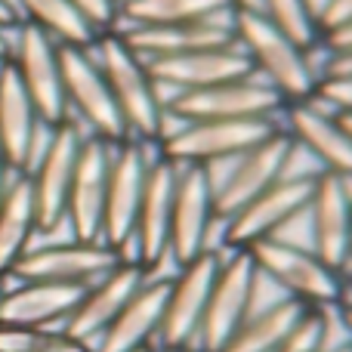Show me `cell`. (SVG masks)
Here are the masks:
<instances>
[{"label":"cell","mask_w":352,"mask_h":352,"mask_svg":"<svg viewBox=\"0 0 352 352\" xmlns=\"http://www.w3.org/2000/svg\"><path fill=\"white\" fill-rule=\"evenodd\" d=\"M312 188H316V173H285L278 182H272L266 192H260L223 223L226 250H248L250 244L263 241V238L285 235L287 226L306 213L312 201Z\"/></svg>","instance_id":"obj_6"},{"label":"cell","mask_w":352,"mask_h":352,"mask_svg":"<svg viewBox=\"0 0 352 352\" xmlns=\"http://www.w3.org/2000/svg\"><path fill=\"white\" fill-rule=\"evenodd\" d=\"M322 43L328 47V53H352V19L343 25H337V28L324 31Z\"/></svg>","instance_id":"obj_36"},{"label":"cell","mask_w":352,"mask_h":352,"mask_svg":"<svg viewBox=\"0 0 352 352\" xmlns=\"http://www.w3.org/2000/svg\"><path fill=\"white\" fill-rule=\"evenodd\" d=\"M278 118L281 130L294 140V146L306 148L324 173L352 182V140L334 111H324L312 99H306V102H285Z\"/></svg>","instance_id":"obj_19"},{"label":"cell","mask_w":352,"mask_h":352,"mask_svg":"<svg viewBox=\"0 0 352 352\" xmlns=\"http://www.w3.org/2000/svg\"><path fill=\"white\" fill-rule=\"evenodd\" d=\"M219 263H223V256L217 250H204L192 263L176 269L170 287H167L164 318H161L158 346H155L158 352H182L195 346L201 318H204L207 309V297H210V287L219 272Z\"/></svg>","instance_id":"obj_12"},{"label":"cell","mask_w":352,"mask_h":352,"mask_svg":"<svg viewBox=\"0 0 352 352\" xmlns=\"http://www.w3.org/2000/svg\"><path fill=\"white\" fill-rule=\"evenodd\" d=\"M10 31H12V28H10ZM10 31L0 28V62L10 59Z\"/></svg>","instance_id":"obj_40"},{"label":"cell","mask_w":352,"mask_h":352,"mask_svg":"<svg viewBox=\"0 0 352 352\" xmlns=\"http://www.w3.org/2000/svg\"><path fill=\"white\" fill-rule=\"evenodd\" d=\"M41 118L10 59L0 65V148L12 173H28L37 158Z\"/></svg>","instance_id":"obj_23"},{"label":"cell","mask_w":352,"mask_h":352,"mask_svg":"<svg viewBox=\"0 0 352 352\" xmlns=\"http://www.w3.org/2000/svg\"><path fill=\"white\" fill-rule=\"evenodd\" d=\"M0 352H90L56 328H10L0 324Z\"/></svg>","instance_id":"obj_31"},{"label":"cell","mask_w":352,"mask_h":352,"mask_svg":"<svg viewBox=\"0 0 352 352\" xmlns=\"http://www.w3.org/2000/svg\"><path fill=\"white\" fill-rule=\"evenodd\" d=\"M318 78H352V53H328Z\"/></svg>","instance_id":"obj_37"},{"label":"cell","mask_w":352,"mask_h":352,"mask_svg":"<svg viewBox=\"0 0 352 352\" xmlns=\"http://www.w3.org/2000/svg\"><path fill=\"white\" fill-rule=\"evenodd\" d=\"M294 140L285 130H275L272 136H266L263 142H256L254 148L241 152L238 158L226 161L229 170L223 176H207L213 192V213L217 223H226L232 213H238L248 201H254L260 192H266L272 182H278L285 176L287 164L294 158Z\"/></svg>","instance_id":"obj_8"},{"label":"cell","mask_w":352,"mask_h":352,"mask_svg":"<svg viewBox=\"0 0 352 352\" xmlns=\"http://www.w3.org/2000/svg\"><path fill=\"white\" fill-rule=\"evenodd\" d=\"M316 96L334 115H352V78H318Z\"/></svg>","instance_id":"obj_34"},{"label":"cell","mask_w":352,"mask_h":352,"mask_svg":"<svg viewBox=\"0 0 352 352\" xmlns=\"http://www.w3.org/2000/svg\"><path fill=\"white\" fill-rule=\"evenodd\" d=\"M182 352H201V349H195V346H192V349H182Z\"/></svg>","instance_id":"obj_46"},{"label":"cell","mask_w":352,"mask_h":352,"mask_svg":"<svg viewBox=\"0 0 352 352\" xmlns=\"http://www.w3.org/2000/svg\"><path fill=\"white\" fill-rule=\"evenodd\" d=\"M324 349H328V309L309 306L275 352H324Z\"/></svg>","instance_id":"obj_32"},{"label":"cell","mask_w":352,"mask_h":352,"mask_svg":"<svg viewBox=\"0 0 352 352\" xmlns=\"http://www.w3.org/2000/svg\"><path fill=\"white\" fill-rule=\"evenodd\" d=\"M146 68L161 93H188L213 84H226V80L254 78V68H250L248 56L238 50V43L182 56H164V59H146Z\"/></svg>","instance_id":"obj_20"},{"label":"cell","mask_w":352,"mask_h":352,"mask_svg":"<svg viewBox=\"0 0 352 352\" xmlns=\"http://www.w3.org/2000/svg\"><path fill=\"white\" fill-rule=\"evenodd\" d=\"M37 235L34 195L28 173H12L0 192V278L12 269V263L31 248Z\"/></svg>","instance_id":"obj_26"},{"label":"cell","mask_w":352,"mask_h":352,"mask_svg":"<svg viewBox=\"0 0 352 352\" xmlns=\"http://www.w3.org/2000/svg\"><path fill=\"white\" fill-rule=\"evenodd\" d=\"M124 254L102 241H59L28 248L3 278L12 281H56V285H93L118 266Z\"/></svg>","instance_id":"obj_13"},{"label":"cell","mask_w":352,"mask_h":352,"mask_svg":"<svg viewBox=\"0 0 352 352\" xmlns=\"http://www.w3.org/2000/svg\"><path fill=\"white\" fill-rule=\"evenodd\" d=\"M84 285H56V281H16L0 291V324L10 328H53L65 324Z\"/></svg>","instance_id":"obj_24"},{"label":"cell","mask_w":352,"mask_h":352,"mask_svg":"<svg viewBox=\"0 0 352 352\" xmlns=\"http://www.w3.org/2000/svg\"><path fill=\"white\" fill-rule=\"evenodd\" d=\"M306 213L312 226V250L331 269L343 272L352 263V182L318 170Z\"/></svg>","instance_id":"obj_17"},{"label":"cell","mask_w":352,"mask_h":352,"mask_svg":"<svg viewBox=\"0 0 352 352\" xmlns=\"http://www.w3.org/2000/svg\"><path fill=\"white\" fill-rule=\"evenodd\" d=\"M278 118H248V121H188L158 142V158L173 167H210L238 158L278 130Z\"/></svg>","instance_id":"obj_4"},{"label":"cell","mask_w":352,"mask_h":352,"mask_svg":"<svg viewBox=\"0 0 352 352\" xmlns=\"http://www.w3.org/2000/svg\"><path fill=\"white\" fill-rule=\"evenodd\" d=\"M167 287H170V278L146 281L127 300V306L115 316V322L99 334V340L90 346V352H136L155 346L161 318H164Z\"/></svg>","instance_id":"obj_25"},{"label":"cell","mask_w":352,"mask_h":352,"mask_svg":"<svg viewBox=\"0 0 352 352\" xmlns=\"http://www.w3.org/2000/svg\"><path fill=\"white\" fill-rule=\"evenodd\" d=\"M346 291H352V275H349V278H346Z\"/></svg>","instance_id":"obj_45"},{"label":"cell","mask_w":352,"mask_h":352,"mask_svg":"<svg viewBox=\"0 0 352 352\" xmlns=\"http://www.w3.org/2000/svg\"><path fill=\"white\" fill-rule=\"evenodd\" d=\"M260 12L278 31H285L297 47H303L306 53L322 41L318 22H316V16H312L306 0H260Z\"/></svg>","instance_id":"obj_30"},{"label":"cell","mask_w":352,"mask_h":352,"mask_svg":"<svg viewBox=\"0 0 352 352\" xmlns=\"http://www.w3.org/2000/svg\"><path fill=\"white\" fill-rule=\"evenodd\" d=\"M309 309L294 297H281L275 303L263 306V309L250 312L241 322V328L232 334L219 352H275L278 343L291 334V328L300 322V316Z\"/></svg>","instance_id":"obj_27"},{"label":"cell","mask_w":352,"mask_h":352,"mask_svg":"<svg viewBox=\"0 0 352 352\" xmlns=\"http://www.w3.org/2000/svg\"><path fill=\"white\" fill-rule=\"evenodd\" d=\"M111 146L87 133L72 173L65 201V223L74 241H102V207L109 182Z\"/></svg>","instance_id":"obj_18"},{"label":"cell","mask_w":352,"mask_h":352,"mask_svg":"<svg viewBox=\"0 0 352 352\" xmlns=\"http://www.w3.org/2000/svg\"><path fill=\"white\" fill-rule=\"evenodd\" d=\"M96 34L115 31L121 22V0H68Z\"/></svg>","instance_id":"obj_33"},{"label":"cell","mask_w":352,"mask_h":352,"mask_svg":"<svg viewBox=\"0 0 352 352\" xmlns=\"http://www.w3.org/2000/svg\"><path fill=\"white\" fill-rule=\"evenodd\" d=\"M340 118V124H343V130L349 133V140H352V115H337Z\"/></svg>","instance_id":"obj_43"},{"label":"cell","mask_w":352,"mask_h":352,"mask_svg":"<svg viewBox=\"0 0 352 352\" xmlns=\"http://www.w3.org/2000/svg\"><path fill=\"white\" fill-rule=\"evenodd\" d=\"M148 167H152V158L146 152V142L127 140L121 146H111L102 207V244L115 248L118 254H124L133 244L136 213H140V201L146 192Z\"/></svg>","instance_id":"obj_14"},{"label":"cell","mask_w":352,"mask_h":352,"mask_svg":"<svg viewBox=\"0 0 352 352\" xmlns=\"http://www.w3.org/2000/svg\"><path fill=\"white\" fill-rule=\"evenodd\" d=\"M260 278H269L285 291V297L300 300L316 309H337L346 300V278L318 260L316 250L294 244L287 238H263L248 248Z\"/></svg>","instance_id":"obj_3"},{"label":"cell","mask_w":352,"mask_h":352,"mask_svg":"<svg viewBox=\"0 0 352 352\" xmlns=\"http://www.w3.org/2000/svg\"><path fill=\"white\" fill-rule=\"evenodd\" d=\"M167 115L176 121H248V118H278L285 99L254 74L226 84H213L204 90L176 93L164 99Z\"/></svg>","instance_id":"obj_10"},{"label":"cell","mask_w":352,"mask_h":352,"mask_svg":"<svg viewBox=\"0 0 352 352\" xmlns=\"http://www.w3.org/2000/svg\"><path fill=\"white\" fill-rule=\"evenodd\" d=\"M84 127L72 115L56 127H47V142L41 155L34 158L28 170L31 195H34V217H37V235L56 232L65 223V201L72 173L78 164V152L84 142Z\"/></svg>","instance_id":"obj_7"},{"label":"cell","mask_w":352,"mask_h":352,"mask_svg":"<svg viewBox=\"0 0 352 352\" xmlns=\"http://www.w3.org/2000/svg\"><path fill=\"white\" fill-rule=\"evenodd\" d=\"M256 285H260V272H256L250 254L248 250H229V256L219 263L217 281H213L210 297H207L195 349L219 352L232 340L241 322L254 312Z\"/></svg>","instance_id":"obj_9"},{"label":"cell","mask_w":352,"mask_h":352,"mask_svg":"<svg viewBox=\"0 0 352 352\" xmlns=\"http://www.w3.org/2000/svg\"><path fill=\"white\" fill-rule=\"evenodd\" d=\"M352 19V0H328V3L322 6V12H318V31H331L337 28V25L349 22Z\"/></svg>","instance_id":"obj_35"},{"label":"cell","mask_w":352,"mask_h":352,"mask_svg":"<svg viewBox=\"0 0 352 352\" xmlns=\"http://www.w3.org/2000/svg\"><path fill=\"white\" fill-rule=\"evenodd\" d=\"M19 22H22V19H19V12H16V3H12V0H0V28L10 31V28H16Z\"/></svg>","instance_id":"obj_38"},{"label":"cell","mask_w":352,"mask_h":352,"mask_svg":"<svg viewBox=\"0 0 352 352\" xmlns=\"http://www.w3.org/2000/svg\"><path fill=\"white\" fill-rule=\"evenodd\" d=\"M324 352H352V340H346V343H337V346H328Z\"/></svg>","instance_id":"obj_42"},{"label":"cell","mask_w":352,"mask_h":352,"mask_svg":"<svg viewBox=\"0 0 352 352\" xmlns=\"http://www.w3.org/2000/svg\"><path fill=\"white\" fill-rule=\"evenodd\" d=\"M10 65L16 68L43 127H56L65 121L68 109L59 74V43L34 25L19 22L10 31Z\"/></svg>","instance_id":"obj_11"},{"label":"cell","mask_w":352,"mask_h":352,"mask_svg":"<svg viewBox=\"0 0 352 352\" xmlns=\"http://www.w3.org/2000/svg\"><path fill=\"white\" fill-rule=\"evenodd\" d=\"M337 309H340V322H343V328H346V334H349V340H352V303L343 300Z\"/></svg>","instance_id":"obj_39"},{"label":"cell","mask_w":352,"mask_h":352,"mask_svg":"<svg viewBox=\"0 0 352 352\" xmlns=\"http://www.w3.org/2000/svg\"><path fill=\"white\" fill-rule=\"evenodd\" d=\"M136 352H158V349H155V346H146V349H136Z\"/></svg>","instance_id":"obj_44"},{"label":"cell","mask_w":352,"mask_h":352,"mask_svg":"<svg viewBox=\"0 0 352 352\" xmlns=\"http://www.w3.org/2000/svg\"><path fill=\"white\" fill-rule=\"evenodd\" d=\"M232 0H121V19L127 28H158V25L198 22L226 16Z\"/></svg>","instance_id":"obj_29"},{"label":"cell","mask_w":352,"mask_h":352,"mask_svg":"<svg viewBox=\"0 0 352 352\" xmlns=\"http://www.w3.org/2000/svg\"><path fill=\"white\" fill-rule=\"evenodd\" d=\"M176 188V167L164 158H152L146 179V192L140 201L133 229V260L142 269H158L167 256V235H170V207Z\"/></svg>","instance_id":"obj_21"},{"label":"cell","mask_w":352,"mask_h":352,"mask_svg":"<svg viewBox=\"0 0 352 352\" xmlns=\"http://www.w3.org/2000/svg\"><path fill=\"white\" fill-rule=\"evenodd\" d=\"M12 176L10 170V164H6V155H3V148H0V192H3V186H6V179Z\"/></svg>","instance_id":"obj_41"},{"label":"cell","mask_w":352,"mask_h":352,"mask_svg":"<svg viewBox=\"0 0 352 352\" xmlns=\"http://www.w3.org/2000/svg\"><path fill=\"white\" fill-rule=\"evenodd\" d=\"M235 43L248 56L254 74H263L269 87L285 102H306L316 99L318 72L312 68L309 53L278 31L256 10H229Z\"/></svg>","instance_id":"obj_2"},{"label":"cell","mask_w":352,"mask_h":352,"mask_svg":"<svg viewBox=\"0 0 352 352\" xmlns=\"http://www.w3.org/2000/svg\"><path fill=\"white\" fill-rule=\"evenodd\" d=\"M59 74H62V93H65L68 115H78V124L87 127V133L109 146L133 140L111 99L109 80H105L99 62L93 59L90 47H62L59 43Z\"/></svg>","instance_id":"obj_5"},{"label":"cell","mask_w":352,"mask_h":352,"mask_svg":"<svg viewBox=\"0 0 352 352\" xmlns=\"http://www.w3.org/2000/svg\"><path fill=\"white\" fill-rule=\"evenodd\" d=\"M90 53L109 80L111 99H115L130 136L146 146H158L161 136L167 133V109L158 84L146 68V59L136 56L118 31L99 34Z\"/></svg>","instance_id":"obj_1"},{"label":"cell","mask_w":352,"mask_h":352,"mask_svg":"<svg viewBox=\"0 0 352 352\" xmlns=\"http://www.w3.org/2000/svg\"><path fill=\"white\" fill-rule=\"evenodd\" d=\"M146 281H148V269H142L136 260H121L111 272H105L102 278L87 285L84 297L78 300L72 316L65 318L62 331H65L72 340L84 343V346L90 349L93 343L99 340V334L115 322V316L127 306V300L133 297Z\"/></svg>","instance_id":"obj_16"},{"label":"cell","mask_w":352,"mask_h":352,"mask_svg":"<svg viewBox=\"0 0 352 352\" xmlns=\"http://www.w3.org/2000/svg\"><path fill=\"white\" fill-rule=\"evenodd\" d=\"M16 12L22 22L41 28L47 37H53L62 47H93L96 31L80 19V12L74 10L68 0H12Z\"/></svg>","instance_id":"obj_28"},{"label":"cell","mask_w":352,"mask_h":352,"mask_svg":"<svg viewBox=\"0 0 352 352\" xmlns=\"http://www.w3.org/2000/svg\"><path fill=\"white\" fill-rule=\"evenodd\" d=\"M213 223H217V213H213L207 170L204 167H176L170 235H167V256L176 263V269L210 250Z\"/></svg>","instance_id":"obj_15"},{"label":"cell","mask_w":352,"mask_h":352,"mask_svg":"<svg viewBox=\"0 0 352 352\" xmlns=\"http://www.w3.org/2000/svg\"><path fill=\"white\" fill-rule=\"evenodd\" d=\"M0 65H3V62H0Z\"/></svg>","instance_id":"obj_47"},{"label":"cell","mask_w":352,"mask_h":352,"mask_svg":"<svg viewBox=\"0 0 352 352\" xmlns=\"http://www.w3.org/2000/svg\"><path fill=\"white\" fill-rule=\"evenodd\" d=\"M127 41V47L142 59H164V56L198 53V50H217L235 43L232 16L198 19V22L158 25V28H115Z\"/></svg>","instance_id":"obj_22"}]
</instances>
